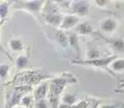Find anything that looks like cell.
Instances as JSON below:
<instances>
[{"label": "cell", "mask_w": 124, "mask_h": 108, "mask_svg": "<svg viewBox=\"0 0 124 108\" xmlns=\"http://www.w3.org/2000/svg\"><path fill=\"white\" fill-rule=\"evenodd\" d=\"M46 77L44 76H40L36 74L34 72H25L21 75H18L17 77H15V79L13 82L15 83V85L17 86H20V85H28L31 86L33 84H39V82L42 80L46 79Z\"/></svg>", "instance_id": "1"}, {"label": "cell", "mask_w": 124, "mask_h": 108, "mask_svg": "<svg viewBox=\"0 0 124 108\" xmlns=\"http://www.w3.org/2000/svg\"><path fill=\"white\" fill-rule=\"evenodd\" d=\"M118 57L116 55H111L108 57H100L97 59H80V60H71L70 63L72 64H81V65H91V67H95V68H99V69H104L106 67H110V64L113 63L115 59H117Z\"/></svg>", "instance_id": "2"}, {"label": "cell", "mask_w": 124, "mask_h": 108, "mask_svg": "<svg viewBox=\"0 0 124 108\" xmlns=\"http://www.w3.org/2000/svg\"><path fill=\"white\" fill-rule=\"evenodd\" d=\"M63 18L64 16H62L58 11V9L54 3H52L51 10H45V20L49 25H52L54 27H60Z\"/></svg>", "instance_id": "3"}, {"label": "cell", "mask_w": 124, "mask_h": 108, "mask_svg": "<svg viewBox=\"0 0 124 108\" xmlns=\"http://www.w3.org/2000/svg\"><path fill=\"white\" fill-rule=\"evenodd\" d=\"M71 11L72 15L78 17H86L89 14V4L86 1H77L71 2Z\"/></svg>", "instance_id": "4"}, {"label": "cell", "mask_w": 124, "mask_h": 108, "mask_svg": "<svg viewBox=\"0 0 124 108\" xmlns=\"http://www.w3.org/2000/svg\"><path fill=\"white\" fill-rule=\"evenodd\" d=\"M80 18L76 16V15H66L63 18V21H62V24L59 28L61 30H70L72 28H76V27L80 24Z\"/></svg>", "instance_id": "5"}, {"label": "cell", "mask_w": 124, "mask_h": 108, "mask_svg": "<svg viewBox=\"0 0 124 108\" xmlns=\"http://www.w3.org/2000/svg\"><path fill=\"white\" fill-rule=\"evenodd\" d=\"M68 41H69V46H70L73 51L76 52V59L80 60L81 55H82V49H81L80 40H79L78 33H76V32L68 33Z\"/></svg>", "instance_id": "6"}, {"label": "cell", "mask_w": 124, "mask_h": 108, "mask_svg": "<svg viewBox=\"0 0 124 108\" xmlns=\"http://www.w3.org/2000/svg\"><path fill=\"white\" fill-rule=\"evenodd\" d=\"M48 96H49V82L39 83L33 91V97L35 99V101L46 100Z\"/></svg>", "instance_id": "7"}, {"label": "cell", "mask_w": 124, "mask_h": 108, "mask_svg": "<svg viewBox=\"0 0 124 108\" xmlns=\"http://www.w3.org/2000/svg\"><path fill=\"white\" fill-rule=\"evenodd\" d=\"M99 28L104 32H114L118 28V22L113 18H106L100 21L99 23Z\"/></svg>", "instance_id": "8"}, {"label": "cell", "mask_w": 124, "mask_h": 108, "mask_svg": "<svg viewBox=\"0 0 124 108\" xmlns=\"http://www.w3.org/2000/svg\"><path fill=\"white\" fill-rule=\"evenodd\" d=\"M103 41H106L107 43L113 48L115 51L118 52H124V40L120 37H113V38H107L104 36H101Z\"/></svg>", "instance_id": "9"}, {"label": "cell", "mask_w": 124, "mask_h": 108, "mask_svg": "<svg viewBox=\"0 0 124 108\" xmlns=\"http://www.w3.org/2000/svg\"><path fill=\"white\" fill-rule=\"evenodd\" d=\"M45 4H46V2H44V1H27V2L21 3V5L24 7V9H26L27 10L31 11V13H34V14L39 13Z\"/></svg>", "instance_id": "10"}, {"label": "cell", "mask_w": 124, "mask_h": 108, "mask_svg": "<svg viewBox=\"0 0 124 108\" xmlns=\"http://www.w3.org/2000/svg\"><path fill=\"white\" fill-rule=\"evenodd\" d=\"M75 29H76V33L82 34V36H90V34H93L95 32L92 25L87 21L81 22Z\"/></svg>", "instance_id": "11"}, {"label": "cell", "mask_w": 124, "mask_h": 108, "mask_svg": "<svg viewBox=\"0 0 124 108\" xmlns=\"http://www.w3.org/2000/svg\"><path fill=\"white\" fill-rule=\"evenodd\" d=\"M55 37L58 42L62 49H67L69 46V41H68V34H66V32L64 30H56L55 31Z\"/></svg>", "instance_id": "12"}, {"label": "cell", "mask_w": 124, "mask_h": 108, "mask_svg": "<svg viewBox=\"0 0 124 108\" xmlns=\"http://www.w3.org/2000/svg\"><path fill=\"white\" fill-rule=\"evenodd\" d=\"M78 102H79V99H78V97L76 95L69 94V92H65V94L62 96V103L66 104V105L73 107Z\"/></svg>", "instance_id": "13"}, {"label": "cell", "mask_w": 124, "mask_h": 108, "mask_svg": "<svg viewBox=\"0 0 124 108\" xmlns=\"http://www.w3.org/2000/svg\"><path fill=\"white\" fill-rule=\"evenodd\" d=\"M9 48L13 50L14 52H21L23 49H24V45H23V42L20 38H10L9 40Z\"/></svg>", "instance_id": "14"}, {"label": "cell", "mask_w": 124, "mask_h": 108, "mask_svg": "<svg viewBox=\"0 0 124 108\" xmlns=\"http://www.w3.org/2000/svg\"><path fill=\"white\" fill-rule=\"evenodd\" d=\"M86 57H87V59H89V60L97 59V58H100V57H101V54H100V51H99L98 48L91 47V48H89L87 50Z\"/></svg>", "instance_id": "15"}, {"label": "cell", "mask_w": 124, "mask_h": 108, "mask_svg": "<svg viewBox=\"0 0 124 108\" xmlns=\"http://www.w3.org/2000/svg\"><path fill=\"white\" fill-rule=\"evenodd\" d=\"M13 4V2H5V1H2L1 4H0V15H1V24L4 22L5 18L8 14V10H9V6Z\"/></svg>", "instance_id": "16"}, {"label": "cell", "mask_w": 124, "mask_h": 108, "mask_svg": "<svg viewBox=\"0 0 124 108\" xmlns=\"http://www.w3.org/2000/svg\"><path fill=\"white\" fill-rule=\"evenodd\" d=\"M110 68L114 72H122L124 70V58H117L110 64Z\"/></svg>", "instance_id": "17"}, {"label": "cell", "mask_w": 124, "mask_h": 108, "mask_svg": "<svg viewBox=\"0 0 124 108\" xmlns=\"http://www.w3.org/2000/svg\"><path fill=\"white\" fill-rule=\"evenodd\" d=\"M29 63V59H28V55H25V54H21L17 57L16 59V65L19 68V69H24L28 65Z\"/></svg>", "instance_id": "18"}, {"label": "cell", "mask_w": 124, "mask_h": 108, "mask_svg": "<svg viewBox=\"0 0 124 108\" xmlns=\"http://www.w3.org/2000/svg\"><path fill=\"white\" fill-rule=\"evenodd\" d=\"M34 101H35V99H34L33 95H31V94H27V95H25L24 97H23L22 101H21V105H22L23 107L30 108L31 106L33 105Z\"/></svg>", "instance_id": "19"}, {"label": "cell", "mask_w": 124, "mask_h": 108, "mask_svg": "<svg viewBox=\"0 0 124 108\" xmlns=\"http://www.w3.org/2000/svg\"><path fill=\"white\" fill-rule=\"evenodd\" d=\"M10 70V65L6 64V63H2L0 65V75H1V80H4L7 76Z\"/></svg>", "instance_id": "20"}, {"label": "cell", "mask_w": 124, "mask_h": 108, "mask_svg": "<svg viewBox=\"0 0 124 108\" xmlns=\"http://www.w3.org/2000/svg\"><path fill=\"white\" fill-rule=\"evenodd\" d=\"M34 107L35 108H50V104H49V101H46V100H40V101H35Z\"/></svg>", "instance_id": "21"}, {"label": "cell", "mask_w": 124, "mask_h": 108, "mask_svg": "<svg viewBox=\"0 0 124 108\" xmlns=\"http://www.w3.org/2000/svg\"><path fill=\"white\" fill-rule=\"evenodd\" d=\"M89 106H90V102L89 101H87V100H81L72 108H88Z\"/></svg>", "instance_id": "22"}, {"label": "cell", "mask_w": 124, "mask_h": 108, "mask_svg": "<svg viewBox=\"0 0 124 108\" xmlns=\"http://www.w3.org/2000/svg\"><path fill=\"white\" fill-rule=\"evenodd\" d=\"M99 108H124V105L121 103H116V104H103Z\"/></svg>", "instance_id": "23"}, {"label": "cell", "mask_w": 124, "mask_h": 108, "mask_svg": "<svg viewBox=\"0 0 124 108\" xmlns=\"http://www.w3.org/2000/svg\"><path fill=\"white\" fill-rule=\"evenodd\" d=\"M95 4L99 6V7H103V6H106L108 4V1L107 0H95Z\"/></svg>", "instance_id": "24"}, {"label": "cell", "mask_w": 124, "mask_h": 108, "mask_svg": "<svg viewBox=\"0 0 124 108\" xmlns=\"http://www.w3.org/2000/svg\"><path fill=\"white\" fill-rule=\"evenodd\" d=\"M58 108H72V107L69 106V105H66V104H64V103H61Z\"/></svg>", "instance_id": "25"}, {"label": "cell", "mask_w": 124, "mask_h": 108, "mask_svg": "<svg viewBox=\"0 0 124 108\" xmlns=\"http://www.w3.org/2000/svg\"><path fill=\"white\" fill-rule=\"evenodd\" d=\"M118 88H121V90H124V81H122V82H120V83H119Z\"/></svg>", "instance_id": "26"}, {"label": "cell", "mask_w": 124, "mask_h": 108, "mask_svg": "<svg viewBox=\"0 0 124 108\" xmlns=\"http://www.w3.org/2000/svg\"><path fill=\"white\" fill-rule=\"evenodd\" d=\"M15 108H26V107H23V106H17V107H15Z\"/></svg>", "instance_id": "27"}, {"label": "cell", "mask_w": 124, "mask_h": 108, "mask_svg": "<svg viewBox=\"0 0 124 108\" xmlns=\"http://www.w3.org/2000/svg\"><path fill=\"white\" fill-rule=\"evenodd\" d=\"M123 24H124V19H123Z\"/></svg>", "instance_id": "28"}, {"label": "cell", "mask_w": 124, "mask_h": 108, "mask_svg": "<svg viewBox=\"0 0 124 108\" xmlns=\"http://www.w3.org/2000/svg\"><path fill=\"white\" fill-rule=\"evenodd\" d=\"M88 108H90V106H89V107H88Z\"/></svg>", "instance_id": "29"}]
</instances>
